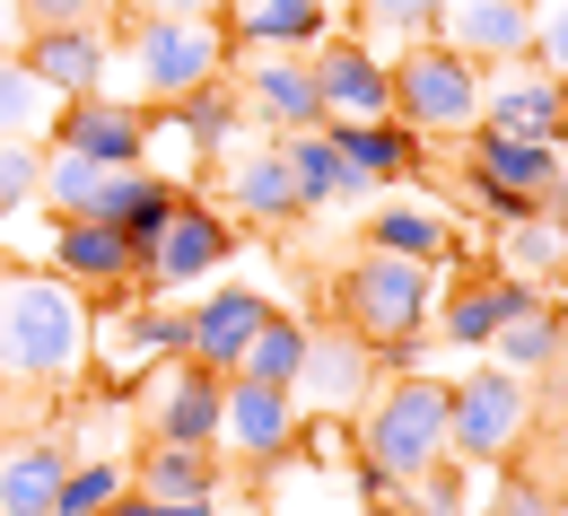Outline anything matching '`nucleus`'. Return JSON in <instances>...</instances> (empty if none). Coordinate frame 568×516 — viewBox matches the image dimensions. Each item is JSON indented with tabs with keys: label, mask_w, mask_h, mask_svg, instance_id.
<instances>
[{
	"label": "nucleus",
	"mask_w": 568,
	"mask_h": 516,
	"mask_svg": "<svg viewBox=\"0 0 568 516\" xmlns=\"http://www.w3.org/2000/svg\"><path fill=\"white\" fill-rule=\"evenodd\" d=\"M123 202V166H97L79 149H44V211L53 220H114Z\"/></svg>",
	"instance_id": "obj_23"
},
{
	"label": "nucleus",
	"mask_w": 568,
	"mask_h": 516,
	"mask_svg": "<svg viewBox=\"0 0 568 516\" xmlns=\"http://www.w3.org/2000/svg\"><path fill=\"white\" fill-rule=\"evenodd\" d=\"M428 297H437V263H412V254L367 245L351 272L333 281V324H351L367 351H394V342H412V333H420Z\"/></svg>",
	"instance_id": "obj_4"
},
{
	"label": "nucleus",
	"mask_w": 568,
	"mask_h": 516,
	"mask_svg": "<svg viewBox=\"0 0 568 516\" xmlns=\"http://www.w3.org/2000/svg\"><path fill=\"white\" fill-rule=\"evenodd\" d=\"M123 490H132V473H123V464H105V455H88V464H71V473H62L53 516H105Z\"/></svg>",
	"instance_id": "obj_35"
},
{
	"label": "nucleus",
	"mask_w": 568,
	"mask_h": 516,
	"mask_svg": "<svg viewBox=\"0 0 568 516\" xmlns=\"http://www.w3.org/2000/svg\"><path fill=\"white\" fill-rule=\"evenodd\" d=\"M481 132H516V141H560V71L525 62H490L481 71Z\"/></svg>",
	"instance_id": "obj_14"
},
{
	"label": "nucleus",
	"mask_w": 568,
	"mask_h": 516,
	"mask_svg": "<svg viewBox=\"0 0 568 516\" xmlns=\"http://www.w3.org/2000/svg\"><path fill=\"white\" fill-rule=\"evenodd\" d=\"M219 36L227 44H315L324 0H219Z\"/></svg>",
	"instance_id": "obj_25"
},
{
	"label": "nucleus",
	"mask_w": 568,
	"mask_h": 516,
	"mask_svg": "<svg viewBox=\"0 0 568 516\" xmlns=\"http://www.w3.org/2000/svg\"><path fill=\"white\" fill-rule=\"evenodd\" d=\"M437 36V0H358V44L367 53H403Z\"/></svg>",
	"instance_id": "obj_31"
},
{
	"label": "nucleus",
	"mask_w": 568,
	"mask_h": 516,
	"mask_svg": "<svg viewBox=\"0 0 568 516\" xmlns=\"http://www.w3.org/2000/svg\"><path fill=\"white\" fill-rule=\"evenodd\" d=\"M227 202H236V220H254V227H288V220H306V202H297V175H288L281 141L227 149Z\"/></svg>",
	"instance_id": "obj_22"
},
{
	"label": "nucleus",
	"mask_w": 568,
	"mask_h": 516,
	"mask_svg": "<svg viewBox=\"0 0 568 516\" xmlns=\"http://www.w3.org/2000/svg\"><path fill=\"white\" fill-rule=\"evenodd\" d=\"M351 421H358V490L385 499V490H403L412 473H428L446 455V385L403 368L394 385H376Z\"/></svg>",
	"instance_id": "obj_2"
},
{
	"label": "nucleus",
	"mask_w": 568,
	"mask_h": 516,
	"mask_svg": "<svg viewBox=\"0 0 568 516\" xmlns=\"http://www.w3.org/2000/svg\"><path fill=\"white\" fill-rule=\"evenodd\" d=\"M464 166H473V193L490 202L498 220H516V211H534V193L551 184V166H560V141H516V132H464Z\"/></svg>",
	"instance_id": "obj_12"
},
{
	"label": "nucleus",
	"mask_w": 568,
	"mask_h": 516,
	"mask_svg": "<svg viewBox=\"0 0 568 516\" xmlns=\"http://www.w3.org/2000/svg\"><path fill=\"white\" fill-rule=\"evenodd\" d=\"M394 114L420 132V141H464L473 123H481V62L473 53H455V44H403L394 62Z\"/></svg>",
	"instance_id": "obj_6"
},
{
	"label": "nucleus",
	"mask_w": 568,
	"mask_h": 516,
	"mask_svg": "<svg viewBox=\"0 0 568 516\" xmlns=\"http://www.w3.org/2000/svg\"><path fill=\"white\" fill-rule=\"evenodd\" d=\"M490 333H498V281H464L446 297V342L455 351H490Z\"/></svg>",
	"instance_id": "obj_36"
},
{
	"label": "nucleus",
	"mask_w": 568,
	"mask_h": 516,
	"mask_svg": "<svg viewBox=\"0 0 568 516\" xmlns=\"http://www.w3.org/2000/svg\"><path fill=\"white\" fill-rule=\"evenodd\" d=\"M44 202V141H0V220Z\"/></svg>",
	"instance_id": "obj_37"
},
{
	"label": "nucleus",
	"mask_w": 568,
	"mask_h": 516,
	"mask_svg": "<svg viewBox=\"0 0 568 516\" xmlns=\"http://www.w3.org/2000/svg\"><path fill=\"white\" fill-rule=\"evenodd\" d=\"M297 394L288 385H263V376H227V403H219V455L227 464H245V473H272L288 464V446H297Z\"/></svg>",
	"instance_id": "obj_9"
},
{
	"label": "nucleus",
	"mask_w": 568,
	"mask_h": 516,
	"mask_svg": "<svg viewBox=\"0 0 568 516\" xmlns=\"http://www.w3.org/2000/svg\"><path fill=\"white\" fill-rule=\"evenodd\" d=\"M88 376V297L62 272L0 263V385L62 394Z\"/></svg>",
	"instance_id": "obj_1"
},
{
	"label": "nucleus",
	"mask_w": 568,
	"mask_h": 516,
	"mask_svg": "<svg viewBox=\"0 0 568 516\" xmlns=\"http://www.w3.org/2000/svg\"><path fill=\"white\" fill-rule=\"evenodd\" d=\"M376 376H385V360L358 342L351 324H342V333H333V324H324V333L306 324V351H297L288 394H297V412H315V421H351L358 403L376 394Z\"/></svg>",
	"instance_id": "obj_8"
},
{
	"label": "nucleus",
	"mask_w": 568,
	"mask_h": 516,
	"mask_svg": "<svg viewBox=\"0 0 568 516\" xmlns=\"http://www.w3.org/2000/svg\"><path fill=\"white\" fill-rule=\"evenodd\" d=\"M53 114H62V97L27 71L18 44H0V141H53Z\"/></svg>",
	"instance_id": "obj_28"
},
{
	"label": "nucleus",
	"mask_w": 568,
	"mask_h": 516,
	"mask_svg": "<svg viewBox=\"0 0 568 516\" xmlns=\"http://www.w3.org/2000/svg\"><path fill=\"white\" fill-rule=\"evenodd\" d=\"M53 272H62L79 297H114V290L141 281V245L114 220H62L53 227Z\"/></svg>",
	"instance_id": "obj_17"
},
{
	"label": "nucleus",
	"mask_w": 568,
	"mask_h": 516,
	"mask_svg": "<svg viewBox=\"0 0 568 516\" xmlns=\"http://www.w3.org/2000/svg\"><path fill=\"white\" fill-rule=\"evenodd\" d=\"M297 351H306V324H288L281 306L254 324V342H245V368L236 376H263V385H288L297 376Z\"/></svg>",
	"instance_id": "obj_34"
},
{
	"label": "nucleus",
	"mask_w": 568,
	"mask_h": 516,
	"mask_svg": "<svg viewBox=\"0 0 568 516\" xmlns=\"http://www.w3.org/2000/svg\"><path fill=\"white\" fill-rule=\"evenodd\" d=\"M62 473H71L62 438H18V446H0V516H53Z\"/></svg>",
	"instance_id": "obj_24"
},
{
	"label": "nucleus",
	"mask_w": 568,
	"mask_h": 516,
	"mask_svg": "<svg viewBox=\"0 0 568 516\" xmlns=\"http://www.w3.org/2000/svg\"><path fill=\"white\" fill-rule=\"evenodd\" d=\"M551 315H560V306H534V315H498L490 360H498V368H516V376H542V368H551Z\"/></svg>",
	"instance_id": "obj_33"
},
{
	"label": "nucleus",
	"mask_w": 568,
	"mask_h": 516,
	"mask_svg": "<svg viewBox=\"0 0 568 516\" xmlns=\"http://www.w3.org/2000/svg\"><path fill=\"white\" fill-rule=\"evenodd\" d=\"M560 141H568V79H560Z\"/></svg>",
	"instance_id": "obj_44"
},
{
	"label": "nucleus",
	"mask_w": 568,
	"mask_h": 516,
	"mask_svg": "<svg viewBox=\"0 0 568 516\" xmlns=\"http://www.w3.org/2000/svg\"><path fill=\"white\" fill-rule=\"evenodd\" d=\"M306 71H315V97H324V114H351V123H376V114H394V71H385V53H367L358 36H315Z\"/></svg>",
	"instance_id": "obj_15"
},
{
	"label": "nucleus",
	"mask_w": 568,
	"mask_h": 516,
	"mask_svg": "<svg viewBox=\"0 0 568 516\" xmlns=\"http://www.w3.org/2000/svg\"><path fill=\"white\" fill-rule=\"evenodd\" d=\"M44 149H79V158H97V166H141V105L114 97V88L71 97V105L53 114V141Z\"/></svg>",
	"instance_id": "obj_19"
},
{
	"label": "nucleus",
	"mask_w": 568,
	"mask_h": 516,
	"mask_svg": "<svg viewBox=\"0 0 568 516\" xmlns=\"http://www.w3.org/2000/svg\"><path fill=\"white\" fill-rule=\"evenodd\" d=\"M132 18H219V0H114Z\"/></svg>",
	"instance_id": "obj_42"
},
{
	"label": "nucleus",
	"mask_w": 568,
	"mask_h": 516,
	"mask_svg": "<svg viewBox=\"0 0 568 516\" xmlns=\"http://www.w3.org/2000/svg\"><path fill=\"white\" fill-rule=\"evenodd\" d=\"M534 421H542L534 376L498 368V360L473 368L464 385H446V455H464V464H525Z\"/></svg>",
	"instance_id": "obj_5"
},
{
	"label": "nucleus",
	"mask_w": 568,
	"mask_h": 516,
	"mask_svg": "<svg viewBox=\"0 0 568 516\" xmlns=\"http://www.w3.org/2000/svg\"><path fill=\"white\" fill-rule=\"evenodd\" d=\"M560 254H568V227L542 220V211H516V220L498 227V263H507L516 281H551V272H560Z\"/></svg>",
	"instance_id": "obj_30"
},
{
	"label": "nucleus",
	"mask_w": 568,
	"mask_h": 516,
	"mask_svg": "<svg viewBox=\"0 0 568 516\" xmlns=\"http://www.w3.org/2000/svg\"><path fill=\"white\" fill-rule=\"evenodd\" d=\"M18 53H27V71L44 79L62 105H71V97H97V88H114V36H105V27H27Z\"/></svg>",
	"instance_id": "obj_16"
},
{
	"label": "nucleus",
	"mask_w": 568,
	"mask_h": 516,
	"mask_svg": "<svg viewBox=\"0 0 568 516\" xmlns=\"http://www.w3.org/2000/svg\"><path fill=\"white\" fill-rule=\"evenodd\" d=\"M166 114H175V132L193 141V158H219V149L236 141V123H245V105H236V88H227V71H219V79H202L193 97H175Z\"/></svg>",
	"instance_id": "obj_29"
},
{
	"label": "nucleus",
	"mask_w": 568,
	"mask_h": 516,
	"mask_svg": "<svg viewBox=\"0 0 568 516\" xmlns=\"http://www.w3.org/2000/svg\"><path fill=\"white\" fill-rule=\"evenodd\" d=\"M542 455L560 464V482H568V403H560V412H551V438H542Z\"/></svg>",
	"instance_id": "obj_43"
},
{
	"label": "nucleus",
	"mask_w": 568,
	"mask_h": 516,
	"mask_svg": "<svg viewBox=\"0 0 568 516\" xmlns=\"http://www.w3.org/2000/svg\"><path fill=\"white\" fill-rule=\"evenodd\" d=\"M464 482H473V464H464V455H437V464L412 473L403 490H412V508H420V516H464Z\"/></svg>",
	"instance_id": "obj_38"
},
{
	"label": "nucleus",
	"mask_w": 568,
	"mask_h": 516,
	"mask_svg": "<svg viewBox=\"0 0 568 516\" xmlns=\"http://www.w3.org/2000/svg\"><path fill=\"white\" fill-rule=\"evenodd\" d=\"M0 446H9V429H0Z\"/></svg>",
	"instance_id": "obj_46"
},
{
	"label": "nucleus",
	"mask_w": 568,
	"mask_h": 516,
	"mask_svg": "<svg viewBox=\"0 0 568 516\" xmlns=\"http://www.w3.org/2000/svg\"><path fill=\"white\" fill-rule=\"evenodd\" d=\"M551 281H560V290H568V254H560V272H551Z\"/></svg>",
	"instance_id": "obj_45"
},
{
	"label": "nucleus",
	"mask_w": 568,
	"mask_h": 516,
	"mask_svg": "<svg viewBox=\"0 0 568 516\" xmlns=\"http://www.w3.org/2000/svg\"><path fill=\"white\" fill-rule=\"evenodd\" d=\"M367 245L412 254V263H446V254H455V227L437 220V211H403V202H394V211H376V220H367Z\"/></svg>",
	"instance_id": "obj_32"
},
{
	"label": "nucleus",
	"mask_w": 568,
	"mask_h": 516,
	"mask_svg": "<svg viewBox=\"0 0 568 516\" xmlns=\"http://www.w3.org/2000/svg\"><path fill=\"white\" fill-rule=\"evenodd\" d=\"M114 0H18V27H105Z\"/></svg>",
	"instance_id": "obj_39"
},
{
	"label": "nucleus",
	"mask_w": 568,
	"mask_h": 516,
	"mask_svg": "<svg viewBox=\"0 0 568 516\" xmlns=\"http://www.w3.org/2000/svg\"><path fill=\"white\" fill-rule=\"evenodd\" d=\"M105 516H211V499H184V508H175V499H141V490H123Z\"/></svg>",
	"instance_id": "obj_41"
},
{
	"label": "nucleus",
	"mask_w": 568,
	"mask_h": 516,
	"mask_svg": "<svg viewBox=\"0 0 568 516\" xmlns=\"http://www.w3.org/2000/svg\"><path fill=\"white\" fill-rule=\"evenodd\" d=\"M132 490H141V499H175V508H184V499H211V490H219V455H211V446L149 438V455L132 464Z\"/></svg>",
	"instance_id": "obj_27"
},
{
	"label": "nucleus",
	"mask_w": 568,
	"mask_h": 516,
	"mask_svg": "<svg viewBox=\"0 0 568 516\" xmlns=\"http://www.w3.org/2000/svg\"><path fill=\"white\" fill-rule=\"evenodd\" d=\"M324 132L342 158H358L376 184H394V175H412L420 166V132L412 123H394V114H376V123H351V114H324Z\"/></svg>",
	"instance_id": "obj_26"
},
{
	"label": "nucleus",
	"mask_w": 568,
	"mask_h": 516,
	"mask_svg": "<svg viewBox=\"0 0 568 516\" xmlns=\"http://www.w3.org/2000/svg\"><path fill=\"white\" fill-rule=\"evenodd\" d=\"M281 158H288V175H297V202H306V211H342V202H367V193H376V175H367L358 158H342L324 123H315V132H281Z\"/></svg>",
	"instance_id": "obj_21"
},
{
	"label": "nucleus",
	"mask_w": 568,
	"mask_h": 516,
	"mask_svg": "<svg viewBox=\"0 0 568 516\" xmlns=\"http://www.w3.org/2000/svg\"><path fill=\"white\" fill-rule=\"evenodd\" d=\"M534 62L568 79V0H534Z\"/></svg>",
	"instance_id": "obj_40"
},
{
	"label": "nucleus",
	"mask_w": 568,
	"mask_h": 516,
	"mask_svg": "<svg viewBox=\"0 0 568 516\" xmlns=\"http://www.w3.org/2000/svg\"><path fill=\"white\" fill-rule=\"evenodd\" d=\"M184 360V315L166 306H114V315H88V368L105 385H149V368Z\"/></svg>",
	"instance_id": "obj_10"
},
{
	"label": "nucleus",
	"mask_w": 568,
	"mask_h": 516,
	"mask_svg": "<svg viewBox=\"0 0 568 516\" xmlns=\"http://www.w3.org/2000/svg\"><path fill=\"white\" fill-rule=\"evenodd\" d=\"M114 71L132 79V105H175L227 71V36H219V18H132L123 9Z\"/></svg>",
	"instance_id": "obj_3"
},
{
	"label": "nucleus",
	"mask_w": 568,
	"mask_h": 516,
	"mask_svg": "<svg viewBox=\"0 0 568 516\" xmlns=\"http://www.w3.org/2000/svg\"><path fill=\"white\" fill-rule=\"evenodd\" d=\"M227 88H236V105L263 114L272 132H315V123H324L315 71H306V53H288V44H227Z\"/></svg>",
	"instance_id": "obj_7"
},
{
	"label": "nucleus",
	"mask_w": 568,
	"mask_h": 516,
	"mask_svg": "<svg viewBox=\"0 0 568 516\" xmlns=\"http://www.w3.org/2000/svg\"><path fill=\"white\" fill-rule=\"evenodd\" d=\"M227 245H236V227L219 220L202 193H184L166 211V227L141 245V281L149 290H193V281H211L219 263H227Z\"/></svg>",
	"instance_id": "obj_11"
},
{
	"label": "nucleus",
	"mask_w": 568,
	"mask_h": 516,
	"mask_svg": "<svg viewBox=\"0 0 568 516\" xmlns=\"http://www.w3.org/2000/svg\"><path fill=\"white\" fill-rule=\"evenodd\" d=\"M437 44L490 62H525L534 53V0H437Z\"/></svg>",
	"instance_id": "obj_18"
},
{
	"label": "nucleus",
	"mask_w": 568,
	"mask_h": 516,
	"mask_svg": "<svg viewBox=\"0 0 568 516\" xmlns=\"http://www.w3.org/2000/svg\"><path fill=\"white\" fill-rule=\"evenodd\" d=\"M263 315H272L263 290H211L193 315H184V360L236 376V368H245V342H254V324H263Z\"/></svg>",
	"instance_id": "obj_20"
},
{
	"label": "nucleus",
	"mask_w": 568,
	"mask_h": 516,
	"mask_svg": "<svg viewBox=\"0 0 568 516\" xmlns=\"http://www.w3.org/2000/svg\"><path fill=\"white\" fill-rule=\"evenodd\" d=\"M219 403H227V376L202 368V360H166L158 385H149V438L166 446H211L219 455Z\"/></svg>",
	"instance_id": "obj_13"
}]
</instances>
